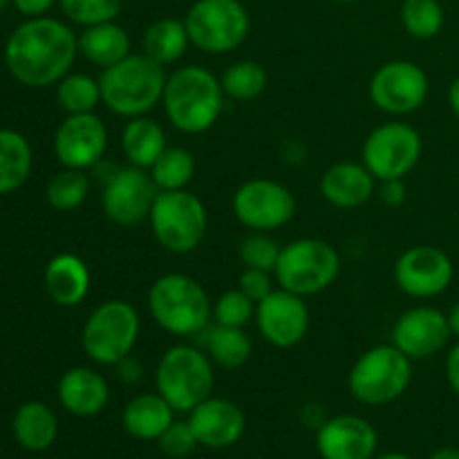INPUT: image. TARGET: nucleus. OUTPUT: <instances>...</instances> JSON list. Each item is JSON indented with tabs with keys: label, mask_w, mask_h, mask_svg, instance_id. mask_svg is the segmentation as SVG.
<instances>
[{
	"label": "nucleus",
	"mask_w": 459,
	"mask_h": 459,
	"mask_svg": "<svg viewBox=\"0 0 459 459\" xmlns=\"http://www.w3.org/2000/svg\"><path fill=\"white\" fill-rule=\"evenodd\" d=\"M79 56V36L58 18H27L4 43V65L27 88H49L70 74Z\"/></svg>",
	"instance_id": "1"
},
{
	"label": "nucleus",
	"mask_w": 459,
	"mask_h": 459,
	"mask_svg": "<svg viewBox=\"0 0 459 459\" xmlns=\"http://www.w3.org/2000/svg\"><path fill=\"white\" fill-rule=\"evenodd\" d=\"M222 83L202 65L178 67L169 74L161 97L166 119L184 134H204L220 121L224 110Z\"/></svg>",
	"instance_id": "2"
},
{
	"label": "nucleus",
	"mask_w": 459,
	"mask_h": 459,
	"mask_svg": "<svg viewBox=\"0 0 459 459\" xmlns=\"http://www.w3.org/2000/svg\"><path fill=\"white\" fill-rule=\"evenodd\" d=\"M164 65L146 54H128L124 61L106 67L99 76L101 103L115 115L134 119L155 110L166 88Z\"/></svg>",
	"instance_id": "3"
},
{
	"label": "nucleus",
	"mask_w": 459,
	"mask_h": 459,
	"mask_svg": "<svg viewBox=\"0 0 459 459\" xmlns=\"http://www.w3.org/2000/svg\"><path fill=\"white\" fill-rule=\"evenodd\" d=\"M148 312L166 334L188 339L209 327L213 303L195 278L173 272L164 273L151 285Z\"/></svg>",
	"instance_id": "4"
},
{
	"label": "nucleus",
	"mask_w": 459,
	"mask_h": 459,
	"mask_svg": "<svg viewBox=\"0 0 459 459\" xmlns=\"http://www.w3.org/2000/svg\"><path fill=\"white\" fill-rule=\"evenodd\" d=\"M155 385L175 412H191L213 394V361L193 345H173L157 363Z\"/></svg>",
	"instance_id": "5"
},
{
	"label": "nucleus",
	"mask_w": 459,
	"mask_h": 459,
	"mask_svg": "<svg viewBox=\"0 0 459 459\" xmlns=\"http://www.w3.org/2000/svg\"><path fill=\"white\" fill-rule=\"evenodd\" d=\"M411 359L393 343H381L366 350L350 368L348 390L359 403L388 406L411 388Z\"/></svg>",
	"instance_id": "6"
},
{
	"label": "nucleus",
	"mask_w": 459,
	"mask_h": 459,
	"mask_svg": "<svg viewBox=\"0 0 459 459\" xmlns=\"http://www.w3.org/2000/svg\"><path fill=\"white\" fill-rule=\"evenodd\" d=\"M142 318L128 300L112 299L97 305L81 332V345L90 361L97 366L115 368L130 357L139 341Z\"/></svg>",
	"instance_id": "7"
},
{
	"label": "nucleus",
	"mask_w": 459,
	"mask_h": 459,
	"mask_svg": "<svg viewBox=\"0 0 459 459\" xmlns=\"http://www.w3.org/2000/svg\"><path fill=\"white\" fill-rule=\"evenodd\" d=\"M341 273V255L330 242L299 238L282 247L273 278L278 287L303 299L330 290Z\"/></svg>",
	"instance_id": "8"
},
{
	"label": "nucleus",
	"mask_w": 459,
	"mask_h": 459,
	"mask_svg": "<svg viewBox=\"0 0 459 459\" xmlns=\"http://www.w3.org/2000/svg\"><path fill=\"white\" fill-rule=\"evenodd\" d=\"M152 238L170 254H191L202 245L209 227L206 206L188 188L160 191L151 211Z\"/></svg>",
	"instance_id": "9"
},
{
	"label": "nucleus",
	"mask_w": 459,
	"mask_h": 459,
	"mask_svg": "<svg viewBox=\"0 0 459 459\" xmlns=\"http://www.w3.org/2000/svg\"><path fill=\"white\" fill-rule=\"evenodd\" d=\"M188 39L204 54H229L251 31L249 9L240 0H195L184 16Z\"/></svg>",
	"instance_id": "10"
},
{
	"label": "nucleus",
	"mask_w": 459,
	"mask_h": 459,
	"mask_svg": "<svg viewBox=\"0 0 459 459\" xmlns=\"http://www.w3.org/2000/svg\"><path fill=\"white\" fill-rule=\"evenodd\" d=\"M424 139L415 126L406 121H385L366 137L361 148L363 166L377 182L406 179L420 164Z\"/></svg>",
	"instance_id": "11"
},
{
	"label": "nucleus",
	"mask_w": 459,
	"mask_h": 459,
	"mask_svg": "<svg viewBox=\"0 0 459 459\" xmlns=\"http://www.w3.org/2000/svg\"><path fill=\"white\" fill-rule=\"evenodd\" d=\"M233 215L249 231L273 233L296 215V197L276 179L255 178L240 184L231 200Z\"/></svg>",
	"instance_id": "12"
},
{
	"label": "nucleus",
	"mask_w": 459,
	"mask_h": 459,
	"mask_svg": "<svg viewBox=\"0 0 459 459\" xmlns=\"http://www.w3.org/2000/svg\"><path fill=\"white\" fill-rule=\"evenodd\" d=\"M370 101L390 117H406L420 110L430 94V79L424 67L412 61H388L372 74L368 85Z\"/></svg>",
	"instance_id": "13"
},
{
	"label": "nucleus",
	"mask_w": 459,
	"mask_h": 459,
	"mask_svg": "<svg viewBox=\"0 0 459 459\" xmlns=\"http://www.w3.org/2000/svg\"><path fill=\"white\" fill-rule=\"evenodd\" d=\"M157 195H160V188L146 169L126 166L103 184L101 209L112 224L133 229L151 218Z\"/></svg>",
	"instance_id": "14"
},
{
	"label": "nucleus",
	"mask_w": 459,
	"mask_h": 459,
	"mask_svg": "<svg viewBox=\"0 0 459 459\" xmlns=\"http://www.w3.org/2000/svg\"><path fill=\"white\" fill-rule=\"evenodd\" d=\"M393 276L403 294L417 300H429L442 296L451 287L455 264L439 247L417 245L399 255Z\"/></svg>",
	"instance_id": "15"
},
{
	"label": "nucleus",
	"mask_w": 459,
	"mask_h": 459,
	"mask_svg": "<svg viewBox=\"0 0 459 459\" xmlns=\"http://www.w3.org/2000/svg\"><path fill=\"white\" fill-rule=\"evenodd\" d=\"M255 327L260 336L273 348H296L309 330L307 303L303 296L278 287L260 303H255Z\"/></svg>",
	"instance_id": "16"
},
{
	"label": "nucleus",
	"mask_w": 459,
	"mask_h": 459,
	"mask_svg": "<svg viewBox=\"0 0 459 459\" xmlns=\"http://www.w3.org/2000/svg\"><path fill=\"white\" fill-rule=\"evenodd\" d=\"M106 151L108 128L94 112L67 115L54 133V155L63 169L92 170Z\"/></svg>",
	"instance_id": "17"
},
{
	"label": "nucleus",
	"mask_w": 459,
	"mask_h": 459,
	"mask_svg": "<svg viewBox=\"0 0 459 459\" xmlns=\"http://www.w3.org/2000/svg\"><path fill=\"white\" fill-rule=\"evenodd\" d=\"M448 316L430 305L406 309L393 325V345L411 361H421L442 352L451 341Z\"/></svg>",
	"instance_id": "18"
},
{
	"label": "nucleus",
	"mask_w": 459,
	"mask_h": 459,
	"mask_svg": "<svg viewBox=\"0 0 459 459\" xmlns=\"http://www.w3.org/2000/svg\"><path fill=\"white\" fill-rule=\"evenodd\" d=\"M379 435L357 415H336L316 430V451L323 459H375Z\"/></svg>",
	"instance_id": "19"
},
{
	"label": "nucleus",
	"mask_w": 459,
	"mask_h": 459,
	"mask_svg": "<svg viewBox=\"0 0 459 459\" xmlns=\"http://www.w3.org/2000/svg\"><path fill=\"white\" fill-rule=\"evenodd\" d=\"M188 424L200 446L229 448L245 435L247 417L238 403L211 394L188 412Z\"/></svg>",
	"instance_id": "20"
},
{
	"label": "nucleus",
	"mask_w": 459,
	"mask_h": 459,
	"mask_svg": "<svg viewBox=\"0 0 459 459\" xmlns=\"http://www.w3.org/2000/svg\"><path fill=\"white\" fill-rule=\"evenodd\" d=\"M58 402L70 415L74 417H94L110 402V385L106 377L94 368L76 366L70 368L58 379Z\"/></svg>",
	"instance_id": "21"
},
{
	"label": "nucleus",
	"mask_w": 459,
	"mask_h": 459,
	"mask_svg": "<svg viewBox=\"0 0 459 459\" xmlns=\"http://www.w3.org/2000/svg\"><path fill=\"white\" fill-rule=\"evenodd\" d=\"M321 195L325 197L327 204L336 209H357L363 206L377 191V179L370 170L357 161H339L332 164L325 173L321 175Z\"/></svg>",
	"instance_id": "22"
},
{
	"label": "nucleus",
	"mask_w": 459,
	"mask_h": 459,
	"mask_svg": "<svg viewBox=\"0 0 459 459\" xmlns=\"http://www.w3.org/2000/svg\"><path fill=\"white\" fill-rule=\"evenodd\" d=\"M45 290L61 307H76L90 294V269L83 258L74 254H58L45 267Z\"/></svg>",
	"instance_id": "23"
},
{
	"label": "nucleus",
	"mask_w": 459,
	"mask_h": 459,
	"mask_svg": "<svg viewBox=\"0 0 459 459\" xmlns=\"http://www.w3.org/2000/svg\"><path fill=\"white\" fill-rule=\"evenodd\" d=\"M175 421V411L160 393H143L130 399L121 415L126 433L142 442H157Z\"/></svg>",
	"instance_id": "24"
},
{
	"label": "nucleus",
	"mask_w": 459,
	"mask_h": 459,
	"mask_svg": "<svg viewBox=\"0 0 459 459\" xmlns=\"http://www.w3.org/2000/svg\"><path fill=\"white\" fill-rule=\"evenodd\" d=\"M130 49H133L130 34L117 21L83 27L79 34V54L101 70L124 61L128 54H133Z\"/></svg>",
	"instance_id": "25"
},
{
	"label": "nucleus",
	"mask_w": 459,
	"mask_h": 459,
	"mask_svg": "<svg viewBox=\"0 0 459 459\" xmlns=\"http://www.w3.org/2000/svg\"><path fill=\"white\" fill-rule=\"evenodd\" d=\"M166 148L169 143H166L164 128L160 121L151 119L148 115L128 119L121 130V151L130 166L148 170Z\"/></svg>",
	"instance_id": "26"
},
{
	"label": "nucleus",
	"mask_w": 459,
	"mask_h": 459,
	"mask_svg": "<svg viewBox=\"0 0 459 459\" xmlns=\"http://www.w3.org/2000/svg\"><path fill=\"white\" fill-rule=\"evenodd\" d=\"M58 435V421L43 402H27L13 415V437L25 451H48Z\"/></svg>",
	"instance_id": "27"
},
{
	"label": "nucleus",
	"mask_w": 459,
	"mask_h": 459,
	"mask_svg": "<svg viewBox=\"0 0 459 459\" xmlns=\"http://www.w3.org/2000/svg\"><path fill=\"white\" fill-rule=\"evenodd\" d=\"M34 152L27 137L18 130H0V195L18 191L30 179Z\"/></svg>",
	"instance_id": "28"
},
{
	"label": "nucleus",
	"mask_w": 459,
	"mask_h": 459,
	"mask_svg": "<svg viewBox=\"0 0 459 459\" xmlns=\"http://www.w3.org/2000/svg\"><path fill=\"white\" fill-rule=\"evenodd\" d=\"M143 54L157 61L160 65H173L179 58H184L191 39L184 21L179 18H157L143 31Z\"/></svg>",
	"instance_id": "29"
},
{
	"label": "nucleus",
	"mask_w": 459,
	"mask_h": 459,
	"mask_svg": "<svg viewBox=\"0 0 459 459\" xmlns=\"http://www.w3.org/2000/svg\"><path fill=\"white\" fill-rule=\"evenodd\" d=\"M206 350H209L211 361L218 363L220 368L238 370V368H242L251 359L254 345H251V339L245 332V327L215 325L209 332Z\"/></svg>",
	"instance_id": "30"
},
{
	"label": "nucleus",
	"mask_w": 459,
	"mask_h": 459,
	"mask_svg": "<svg viewBox=\"0 0 459 459\" xmlns=\"http://www.w3.org/2000/svg\"><path fill=\"white\" fill-rule=\"evenodd\" d=\"M195 157L188 148L182 146H169L155 164L148 169L152 182L157 184L160 191H179L186 188L195 178Z\"/></svg>",
	"instance_id": "31"
},
{
	"label": "nucleus",
	"mask_w": 459,
	"mask_h": 459,
	"mask_svg": "<svg viewBox=\"0 0 459 459\" xmlns=\"http://www.w3.org/2000/svg\"><path fill=\"white\" fill-rule=\"evenodd\" d=\"M267 70L258 61L242 58V61L231 63L220 76L224 94L233 101H254L267 90Z\"/></svg>",
	"instance_id": "32"
},
{
	"label": "nucleus",
	"mask_w": 459,
	"mask_h": 459,
	"mask_svg": "<svg viewBox=\"0 0 459 459\" xmlns=\"http://www.w3.org/2000/svg\"><path fill=\"white\" fill-rule=\"evenodd\" d=\"M56 101L67 115H85L94 112L101 103V85L99 79L85 72H70L56 83Z\"/></svg>",
	"instance_id": "33"
},
{
	"label": "nucleus",
	"mask_w": 459,
	"mask_h": 459,
	"mask_svg": "<svg viewBox=\"0 0 459 459\" xmlns=\"http://www.w3.org/2000/svg\"><path fill=\"white\" fill-rule=\"evenodd\" d=\"M90 188H92V182H90L88 170L63 169L48 182L45 197L52 209L67 213V211H76L88 200Z\"/></svg>",
	"instance_id": "34"
},
{
	"label": "nucleus",
	"mask_w": 459,
	"mask_h": 459,
	"mask_svg": "<svg viewBox=\"0 0 459 459\" xmlns=\"http://www.w3.org/2000/svg\"><path fill=\"white\" fill-rule=\"evenodd\" d=\"M402 25L412 39L430 40L439 36L446 22V13L439 0H403L402 12Z\"/></svg>",
	"instance_id": "35"
},
{
	"label": "nucleus",
	"mask_w": 459,
	"mask_h": 459,
	"mask_svg": "<svg viewBox=\"0 0 459 459\" xmlns=\"http://www.w3.org/2000/svg\"><path fill=\"white\" fill-rule=\"evenodd\" d=\"M58 7L74 25L92 27L117 21L124 9V0H58Z\"/></svg>",
	"instance_id": "36"
},
{
	"label": "nucleus",
	"mask_w": 459,
	"mask_h": 459,
	"mask_svg": "<svg viewBox=\"0 0 459 459\" xmlns=\"http://www.w3.org/2000/svg\"><path fill=\"white\" fill-rule=\"evenodd\" d=\"M282 247L273 240L269 233H260V231H251L245 240L240 242V260L245 267L249 269H263V272L273 273L276 269L278 258H281Z\"/></svg>",
	"instance_id": "37"
},
{
	"label": "nucleus",
	"mask_w": 459,
	"mask_h": 459,
	"mask_svg": "<svg viewBox=\"0 0 459 459\" xmlns=\"http://www.w3.org/2000/svg\"><path fill=\"white\" fill-rule=\"evenodd\" d=\"M215 325L245 327L255 318V303L240 290H229L213 303Z\"/></svg>",
	"instance_id": "38"
},
{
	"label": "nucleus",
	"mask_w": 459,
	"mask_h": 459,
	"mask_svg": "<svg viewBox=\"0 0 459 459\" xmlns=\"http://www.w3.org/2000/svg\"><path fill=\"white\" fill-rule=\"evenodd\" d=\"M157 444H160L164 455L173 459L191 455V453L195 451V446H200L188 421H173V424L161 433V437L157 439Z\"/></svg>",
	"instance_id": "39"
},
{
	"label": "nucleus",
	"mask_w": 459,
	"mask_h": 459,
	"mask_svg": "<svg viewBox=\"0 0 459 459\" xmlns=\"http://www.w3.org/2000/svg\"><path fill=\"white\" fill-rule=\"evenodd\" d=\"M238 290L245 291L254 303H260L264 296L272 294L276 287H273L272 273L263 272V269H249L245 267V272L240 273V282H238Z\"/></svg>",
	"instance_id": "40"
},
{
	"label": "nucleus",
	"mask_w": 459,
	"mask_h": 459,
	"mask_svg": "<svg viewBox=\"0 0 459 459\" xmlns=\"http://www.w3.org/2000/svg\"><path fill=\"white\" fill-rule=\"evenodd\" d=\"M377 193H379L381 202H384L385 206H390V209H399L408 197L406 182H403V179H385V182H381L379 191Z\"/></svg>",
	"instance_id": "41"
},
{
	"label": "nucleus",
	"mask_w": 459,
	"mask_h": 459,
	"mask_svg": "<svg viewBox=\"0 0 459 459\" xmlns=\"http://www.w3.org/2000/svg\"><path fill=\"white\" fill-rule=\"evenodd\" d=\"M12 4L25 18H40L48 16V12L54 4H58V0H12Z\"/></svg>",
	"instance_id": "42"
},
{
	"label": "nucleus",
	"mask_w": 459,
	"mask_h": 459,
	"mask_svg": "<svg viewBox=\"0 0 459 459\" xmlns=\"http://www.w3.org/2000/svg\"><path fill=\"white\" fill-rule=\"evenodd\" d=\"M115 370H117V377H119L124 384H137V381L142 379V375H143L142 366H139V363L134 361L133 357H126L124 361L117 363Z\"/></svg>",
	"instance_id": "43"
},
{
	"label": "nucleus",
	"mask_w": 459,
	"mask_h": 459,
	"mask_svg": "<svg viewBox=\"0 0 459 459\" xmlns=\"http://www.w3.org/2000/svg\"><path fill=\"white\" fill-rule=\"evenodd\" d=\"M444 370H446L448 385H451L453 393L459 397V343L453 345L451 352L446 354V366H444Z\"/></svg>",
	"instance_id": "44"
},
{
	"label": "nucleus",
	"mask_w": 459,
	"mask_h": 459,
	"mask_svg": "<svg viewBox=\"0 0 459 459\" xmlns=\"http://www.w3.org/2000/svg\"><path fill=\"white\" fill-rule=\"evenodd\" d=\"M448 106H451L453 115L459 119V76L453 79L451 88H448Z\"/></svg>",
	"instance_id": "45"
},
{
	"label": "nucleus",
	"mask_w": 459,
	"mask_h": 459,
	"mask_svg": "<svg viewBox=\"0 0 459 459\" xmlns=\"http://www.w3.org/2000/svg\"><path fill=\"white\" fill-rule=\"evenodd\" d=\"M446 316H448V325H451V334L459 339V303L453 305L451 312H448Z\"/></svg>",
	"instance_id": "46"
},
{
	"label": "nucleus",
	"mask_w": 459,
	"mask_h": 459,
	"mask_svg": "<svg viewBox=\"0 0 459 459\" xmlns=\"http://www.w3.org/2000/svg\"><path fill=\"white\" fill-rule=\"evenodd\" d=\"M429 459H459V448H439Z\"/></svg>",
	"instance_id": "47"
},
{
	"label": "nucleus",
	"mask_w": 459,
	"mask_h": 459,
	"mask_svg": "<svg viewBox=\"0 0 459 459\" xmlns=\"http://www.w3.org/2000/svg\"><path fill=\"white\" fill-rule=\"evenodd\" d=\"M375 459H412V457L406 455V453H385V455H379Z\"/></svg>",
	"instance_id": "48"
},
{
	"label": "nucleus",
	"mask_w": 459,
	"mask_h": 459,
	"mask_svg": "<svg viewBox=\"0 0 459 459\" xmlns=\"http://www.w3.org/2000/svg\"><path fill=\"white\" fill-rule=\"evenodd\" d=\"M9 3H12V0H0V9H3L4 4H9Z\"/></svg>",
	"instance_id": "49"
},
{
	"label": "nucleus",
	"mask_w": 459,
	"mask_h": 459,
	"mask_svg": "<svg viewBox=\"0 0 459 459\" xmlns=\"http://www.w3.org/2000/svg\"><path fill=\"white\" fill-rule=\"evenodd\" d=\"M334 3H341V4H345V3H354V0H334Z\"/></svg>",
	"instance_id": "50"
}]
</instances>
